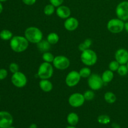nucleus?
<instances>
[{
  "mask_svg": "<svg viewBox=\"0 0 128 128\" xmlns=\"http://www.w3.org/2000/svg\"><path fill=\"white\" fill-rule=\"evenodd\" d=\"M83 94L75 92L72 94L68 99V102L71 106L73 108H79L82 106L85 102Z\"/></svg>",
  "mask_w": 128,
  "mask_h": 128,
  "instance_id": "9d476101",
  "label": "nucleus"
},
{
  "mask_svg": "<svg viewBox=\"0 0 128 128\" xmlns=\"http://www.w3.org/2000/svg\"><path fill=\"white\" fill-rule=\"evenodd\" d=\"M124 30L128 33V21L124 22Z\"/></svg>",
  "mask_w": 128,
  "mask_h": 128,
  "instance_id": "f704fd0d",
  "label": "nucleus"
},
{
  "mask_svg": "<svg viewBox=\"0 0 128 128\" xmlns=\"http://www.w3.org/2000/svg\"><path fill=\"white\" fill-rule=\"evenodd\" d=\"M2 11H3V6L2 4V2H0V14L2 13Z\"/></svg>",
  "mask_w": 128,
  "mask_h": 128,
  "instance_id": "e433bc0d",
  "label": "nucleus"
},
{
  "mask_svg": "<svg viewBox=\"0 0 128 128\" xmlns=\"http://www.w3.org/2000/svg\"><path fill=\"white\" fill-rule=\"evenodd\" d=\"M114 57L120 64H126L128 62V51L124 48L119 49L115 52Z\"/></svg>",
  "mask_w": 128,
  "mask_h": 128,
  "instance_id": "ddd939ff",
  "label": "nucleus"
},
{
  "mask_svg": "<svg viewBox=\"0 0 128 128\" xmlns=\"http://www.w3.org/2000/svg\"><path fill=\"white\" fill-rule=\"evenodd\" d=\"M88 84L90 89L93 91H98L102 88L104 83L101 76L97 74H91L88 78Z\"/></svg>",
  "mask_w": 128,
  "mask_h": 128,
  "instance_id": "423d86ee",
  "label": "nucleus"
},
{
  "mask_svg": "<svg viewBox=\"0 0 128 128\" xmlns=\"http://www.w3.org/2000/svg\"><path fill=\"white\" fill-rule=\"evenodd\" d=\"M39 86L42 91L46 92H50L53 88L52 82L49 80H41L39 82Z\"/></svg>",
  "mask_w": 128,
  "mask_h": 128,
  "instance_id": "dca6fc26",
  "label": "nucleus"
},
{
  "mask_svg": "<svg viewBox=\"0 0 128 128\" xmlns=\"http://www.w3.org/2000/svg\"><path fill=\"white\" fill-rule=\"evenodd\" d=\"M56 13L59 18L61 19H67L71 16V10L68 6L61 5L56 10Z\"/></svg>",
  "mask_w": 128,
  "mask_h": 128,
  "instance_id": "2eb2a0df",
  "label": "nucleus"
},
{
  "mask_svg": "<svg viewBox=\"0 0 128 128\" xmlns=\"http://www.w3.org/2000/svg\"><path fill=\"white\" fill-rule=\"evenodd\" d=\"M79 73L82 78H88L91 76V71L88 67H84L80 70Z\"/></svg>",
  "mask_w": 128,
  "mask_h": 128,
  "instance_id": "a878e982",
  "label": "nucleus"
},
{
  "mask_svg": "<svg viewBox=\"0 0 128 128\" xmlns=\"http://www.w3.org/2000/svg\"><path fill=\"white\" fill-rule=\"evenodd\" d=\"M0 102H1V96H0Z\"/></svg>",
  "mask_w": 128,
  "mask_h": 128,
  "instance_id": "37998d69",
  "label": "nucleus"
},
{
  "mask_svg": "<svg viewBox=\"0 0 128 128\" xmlns=\"http://www.w3.org/2000/svg\"><path fill=\"white\" fill-rule=\"evenodd\" d=\"M46 40L51 44V45L56 44L60 41V36L56 32H50L48 34L46 38Z\"/></svg>",
  "mask_w": 128,
  "mask_h": 128,
  "instance_id": "aec40b11",
  "label": "nucleus"
},
{
  "mask_svg": "<svg viewBox=\"0 0 128 128\" xmlns=\"http://www.w3.org/2000/svg\"><path fill=\"white\" fill-rule=\"evenodd\" d=\"M66 128H76L74 127V126H68V127H67Z\"/></svg>",
  "mask_w": 128,
  "mask_h": 128,
  "instance_id": "58836bf2",
  "label": "nucleus"
},
{
  "mask_svg": "<svg viewBox=\"0 0 128 128\" xmlns=\"http://www.w3.org/2000/svg\"><path fill=\"white\" fill-rule=\"evenodd\" d=\"M104 99L106 101V102L109 104H113L116 102V96L114 92H111V91H108L106 92L104 94Z\"/></svg>",
  "mask_w": 128,
  "mask_h": 128,
  "instance_id": "4be33fe9",
  "label": "nucleus"
},
{
  "mask_svg": "<svg viewBox=\"0 0 128 128\" xmlns=\"http://www.w3.org/2000/svg\"><path fill=\"white\" fill-rule=\"evenodd\" d=\"M112 128H120V126L117 123H113L112 124Z\"/></svg>",
  "mask_w": 128,
  "mask_h": 128,
  "instance_id": "c9c22d12",
  "label": "nucleus"
},
{
  "mask_svg": "<svg viewBox=\"0 0 128 128\" xmlns=\"http://www.w3.org/2000/svg\"><path fill=\"white\" fill-rule=\"evenodd\" d=\"M81 78V77L78 71H71L66 76L65 82L68 87H74L78 84Z\"/></svg>",
  "mask_w": 128,
  "mask_h": 128,
  "instance_id": "9b49d317",
  "label": "nucleus"
},
{
  "mask_svg": "<svg viewBox=\"0 0 128 128\" xmlns=\"http://www.w3.org/2000/svg\"><path fill=\"white\" fill-rule=\"evenodd\" d=\"M30 128H37V125L36 124H32L30 125Z\"/></svg>",
  "mask_w": 128,
  "mask_h": 128,
  "instance_id": "4c0bfd02",
  "label": "nucleus"
},
{
  "mask_svg": "<svg viewBox=\"0 0 128 128\" xmlns=\"http://www.w3.org/2000/svg\"><path fill=\"white\" fill-rule=\"evenodd\" d=\"M83 95L86 101H91V100H93L95 96L94 92L93 90H92L85 91Z\"/></svg>",
  "mask_w": 128,
  "mask_h": 128,
  "instance_id": "c85d7f7f",
  "label": "nucleus"
},
{
  "mask_svg": "<svg viewBox=\"0 0 128 128\" xmlns=\"http://www.w3.org/2000/svg\"><path fill=\"white\" fill-rule=\"evenodd\" d=\"M15 128L14 127H13V126H10V127H9V128Z\"/></svg>",
  "mask_w": 128,
  "mask_h": 128,
  "instance_id": "a19ab883",
  "label": "nucleus"
},
{
  "mask_svg": "<svg viewBox=\"0 0 128 128\" xmlns=\"http://www.w3.org/2000/svg\"><path fill=\"white\" fill-rule=\"evenodd\" d=\"M55 6H54L53 5L51 4V3L48 4L46 5L44 8V13L46 16H51V15L53 14L54 13V12L56 11L55 10Z\"/></svg>",
  "mask_w": 128,
  "mask_h": 128,
  "instance_id": "b1692460",
  "label": "nucleus"
},
{
  "mask_svg": "<svg viewBox=\"0 0 128 128\" xmlns=\"http://www.w3.org/2000/svg\"><path fill=\"white\" fill-rule=\"evenodd\" d=\"M53 66L59 70H64L70 66V61L68 58L62 55L55 56L52 62Z\"/></svg>",
  "mask_w": 128,
  "mask_h": 128,
  "instance_id": "1a4fd4ad",
  "label": "nucleus"
},
{
  "mask_svg": "<svg viewBox=\"0 0 128 128\" xmlns=\"http://www.w3.org/2000/svg\"><path fill=\"white\" fill-rule=\"evenodd\" d=\"M107 29L113 34L120 33L124 30V22L119 18H112L108 22Z\"/></svg>",
  "mask_w": 128,
  "mask_h": 128,
  "instance_id": "39448f33",
  "label": "nucleus"
},
{
  "mask_svg": "<svg viewBox=\"0 0 128 128\" xmlns=\"http://www.w3.org/2000/svg\"><path fill=\"white\" fill-rule=\"evenodd\" d=\"M111 121V119H110V116L108 115H100L98 118V122L102 124H108Z\"/></svg>",
  "mask_w": 128,
  "mask_h": 128,
  "instance_id": "bb28decb",
  "label": "nucleus"
},
{
  "mask_svg": "<svg viewBox=\"0 0 128 128\" xmlns=\"http://www.w3.org/2000/svg\"><path fill=\"white\" fill-rule=\"evenodd\" d=\"M118 73L121 76H126L128 73V68L126 64H120L118 70L117 71Z\"/></svg>",
  "mask_w": 128,
  "mask_h": 128,
  "instance_id": "cd10ccee",
  "label": "nucleus"
},
{
  "mask_svg": "<svg viewBox=\"0 0 128 128\" xmlns=\"http://www.w3.org/2000/svg\"><path fill=\"white\" fill-rule=\"evenodd\" d=\"M42 59L44 61V62H50V63L52 62V63L54 59V55L51 52L47 51V52H43L42 55Z\"/></svg>",
  "mask_w": 128,
  "mask_h": 128,
  "instance_id": "393cba45",
  "label": "nucleus"
},
{
  "mask_svg": "<svg viewBox=\"0 0 128 128\" xmlns=\"http://www.w3.org/2000/svg\"><path fill=\"white\" fill-rule=\"evenodd\" d=\"M19 69H20V66L16 62H11L9 66V70L10 72L12 74L19 71Z\"/></svg>",
  "mask_w": 128,
  "mask_h": 128,
  "instance_id": "7c9ffc66",
  "label": "nucleus"
},
{
  "mask_svg": "<svg viewBox=\"0 0 128 128\" xmlns=\"http://www.w3.org/2000/svg\"><path fill=\"white\" fill-rule=\"evenodd\" d=\"M13 122V118L9 112L5 111H0V128H8Z\"/></svg>",
  "mask_w": 128,
  "mask_h": 128,
  "instance_id": "f8f14e48",
  "label": "nucleus"
},
{
  "mask_svg": "<svg viewBox=\"0 0 128 128\" xmlns=\"http://www.w3.org/2000/svg\"><path fill=\"white\" fill-rule=\"evenodd\" d=\"M49 1L51 4H52L56 8H58V6L62 5V4L64 2V0H49Z\"/></svg>",
  "mask_w": 128,
  "mask_h": 128,
  "instance_id": "473e14b6",
  "label": "nucleus"
},
{
  "mask_svg": "<svg viewBox=\"0 0 128 128\" xmlns=\"http://www.w3.org/2000/svg\"><path fill=\"white\" fill-rule=\"evenodd\" d=\"M81 61L86 66H92L97 62L98 56L93 50L88 49L81 52Z\"/></svg>",
  "mask_w": 128,
  "mask_h": 128,
  "instance_id": "7ed1b4c3",
  "label": "nucleus"
},
{
  "mask_svg": "<svg viewBox=\"0 0 128 128\" xmlns=\"http://www.w3.org/2000/svg\"><path fill=\"white\" fill-rule=\"evenodd\" d=\"M64 26L67 31H73L78 28L79 21L76 18L70 17L66 19L64 22Z\"/></svg>",
  "mask_w": 128,
  "mask_h": 128,
  "instance_id": "4468645a",
  "label": "nucleus"
},
{
  "mask_svg": "<svg viewBox=\"0 0 128 128\" xmlns=\"http://www.w3.org/2000/svg\"><path fill=\"white\" fill-rule=\"evenodd\" d=\"M37 45V48L40 51L42 52H47L50 50V48H51V44L47 41V40H42L40 42L36 44Z\"/></svg>",
  "mask_w": 128,
  "mask_h": 128,
  "instance_id": "a211bd4d",
  "label": "nucleus"
},
{
  "mask_svg": "<svg viewBox=\"0 0 128 128\" xmlns=\"http://www.w3.org/2000/svg\"><path fill=\"white\" fill-rule=\"evenodd\" d=\"M126 66H127V67H128V62H127V64H126Z\"/></svg>",
  "mask_w": 128,
  "mask_h": 128,
  "instance_id": "79ce46f5",
  "label": "nucleus"
},
{
  "mask_svg": "<svg viewBox=\"0 0 128 128\" xmlns=\"http://www.w3.org/2000/svg\"><path fill=\"white\" fill-rule=\"evenodd\" d=\"M53 72L52 65L50 62H43L39 66L37 74L41 80H48L52 77Z\"/></svg>",
  "mask_w": 128,
  "mask_h": 128,
  "instance_id": "20e7f679",
  "label": "nucleus"
},
{
  "mask_svg": "<svg viewBox=\"0 0 128 128\" xmlns=\"http://www.w3.org/2000/svg\"><path fill=\"white\" fill-rule=\"evenodd\" d=\"M24 37L31 43L37 44L42 40L43 34L38 28L30 26L27 28L24 31Z\"/></svg>",
  "mask_w": 128,
  "mask_h": 128,
  "instance_id": "f03ea898",
  "label": "nucleus"
},
{
  "mask_svg": "<svg viewBox=\"0 0 128 128\" xmlns=\"http://www.w3.org/2000/svg\"><path fill=\"white\" fill-rule=\"evenodd\" d=\"M114 76V74L113 71H111L110 70H108L102 72L101 78H102L104 83L106 84L111 82L113 80Z\"/></svg>",
  "mask_w": 128,
  "mask_h": 128,
  "instance_id": "f3484780",
  "label": "nucleus"
},
{
  "mask_svg": "<svg viewBox=\"0 0 128 128\" xmlns=\"http://www.w3.org/2000/svg\"><path fill=\"white\" fill-rule=\"evenodd\" d=\"M12 37V32L10 30L4 29L0 32V38L3 41H10Z\"/></svg>",
  "mask_w": 128,
  "mask_h": 128,
  "instance_id": "412c9836",
  "label": "nucleus"
},
{
  "mask_svg": "<svg viewBox=\"0 0 128 128\" xmlns=\"http://www.w3.org/2000/svg\"><path fill=\"white\" fill-rule=\"evenodd\" d=\"M29 43L30 42L24 36H14L10 40V46L14 52H22L27 50Z\"/></svg>",
  "mask_w": 128,
  "mask_h": 128,
  "instance_id": "f257e3e1",
  "label": "nucleus"
},
{
  "mask_svg": "<svg viewBox=\"0 0 128 128\" xmlns=\"http://www.w3.org/2000/svg\"><path fill=\"white\" fill-rule=\"evenodd\" d=\"M120 66V64L116 60H115V61H112L111 62H110V64H109V70L113 71V72H115V71H118Z\"/></svg>",
  "mask_w": 128,
  "mask_h": 128,
  "instance_id": "c756f323",
  "label": "nucleus"
},
{
  "mask_svg": "<svg viewBox=\"0 0 128 128\" xmlns=\"http://www.w3.org/2000/svg\"><path fill=\"white\" fill-rule=\"evenodd\" d=\"M67 121L70 126H76L79 122L78 115L75 112H71L68 115Z\"/></svg>",
  "mask_w": 128,
  "mask_h": 128,
  "instance_id": "6ab92c4d",
  "label": "nucleus"
},
{
  "mask_svg": "<svg viewBox=\"0 0 128 128\" xmlns=\"http://www.w3.org/2000/svg\"><path fill=\"white\" fill-rule=\"evenodd\" d=\"M21 1L24 4L27 6H32L36 2V0H21Z\"/></svg>",
  "mask_w": 128,
  "mask_h": 128,
  "instance_id": "72a5a7b5",
  "label": "nucleus"
},
{
  "mask_svg": "<svg viewBox=\"0 0 128 128\" xmlns=\"http://www.w3.org/2000/svg\"><path fill=\"white\" fill-rule=\"evenodd\" d=\"M92 44V41L91 39H86L82 42H81L80 45H79V50L81 51V52L84 51V50L90 49V47L91 46Z\"/></svg>",
  "mask_w": 128,
  "mask_h": 128,
  "instance_id": "5701e85b",
  "label": "nucleus"
},
{
  "mask_svg": "<svg viewBox=\"0 0 128 128\" xmlns=\"http://www.w3.org/2000/svg\"><path fill=\"white\" fill-rule=\"evenodd\" d=\"M8 71L6 69H0V81L5 80L8 76Z\"/></svg>",
  "mask_w": 128,
  "mask_h": 128,
  "instance_id": "2f4dec72",
  "label": "nucleus"
},
{
  "mask_svg": "<svg viewBox=\"0 0 128 128\" xmlns=\"http://www.w3.org/2000/svg\"></svg>",
  "mask_w": 128,
  "mask_h": 128,
  "instance_id": "c03bdc74",
  "label": "nucleus"
},
{
  "mask_svg": "<svg viewBox=\"0 0 128 128\" xmlns=\"http://www.w3.org/2000/svg\"><path fill=\"white\" fill-rule=\"evenodd\" d=\"M6 1H8V0H0V2H6Z\"/></svg>",
  "mask_w": 128,
  "mask_h": 128,
  "instance_id": "ea45409f",
  "label": "nucleus"
},
{
  "mask_svg": "<svg viewBox=\"0 0 128 128\" xmlns=\"http://www.w3.org/2000/svg\"><path fill=\"white\" fill-rule=\"evenodd\" d=\"M11 81L12 84L15 87L18 88L24 87L28 82V80L26 75L23 72H21L20 71L12 74V76H11Z\"/></svg>",
  "mask_w": 128,
  "mask_h": 128,
  "instance_id": "0eeeda50",
  "label": "nucleus"
},
{
  "mask_svg": "<svg viewBox=\"0 0 128 128\" xmlns=\"http://www.w3.org/2000/svg\"><path fill=\"white\" fill-rule=\"evenodd\" d=\"M116 14L118 18L124 21L128 20V1H123L117 5Z\"/></svg>",
  "mask_w": 128,
  "mask_h": 128,
  "instance_id": "6e6552de",
  "label": "nucleus"
}]
</instances>
